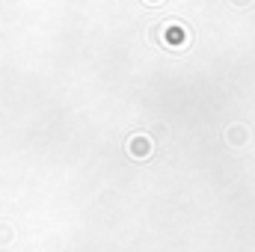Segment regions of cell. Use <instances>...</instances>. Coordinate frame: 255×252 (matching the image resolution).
<instances>
[{
    "label": "cell",
    "instance_id": "6da1fadb",
    "mask_svg": "<svg viewBox=\"0 0 255 252\" xmlns=\"http://www.w3.org/2000/svg\"><path fill=\"white\" fill-rule=\"evenodd\" d=\"M229 139H232V142H244V127H238V130L232 127V130H229Z\"/></svg>",
    "mask_w": 255,
    "mask_h": 252
},
{
    "label": "cell",
    "instance_id": "7a4b0ae2",
    "mask_svg": "<svg viewBox=\"0 0 255 252\" xmlns=\"http://www.w3.org/2000/svg\"><path fill=\"white\" fill-rule=\"evenodd\" d=\"M238 3H247V0H238Z\"/></svg>",
    "mask_w": 255,
    "mask_h": 252
}]
</instances>
